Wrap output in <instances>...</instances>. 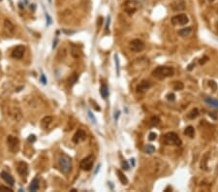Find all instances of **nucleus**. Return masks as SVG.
<instances>
[{"label":"nucleus","instance_id":"46","mask_svg":"<svg viewBox=\"0 0 218 192\" xmlns=\"http://www.w3.org/2000/svg\"><path fill=\"white\" fill-rule=\"evenodd\" d=\"M193 67H195V64H194V63H193V64H190V65L188 66V68H187V69H188L189 71H191V70L193 69Z\"/></svg>","mask_w":218,"mask_h":192},{"label":"nucleus","instance_id":"47","mask_svg":"<svg viewBox=\"0 0 218 192\" xmlns=\"http://www.w3.org/2000/svg\"><path fill=\"white\" fill-rule=\"evenodd\" d=\"M130 163L132 164V166H135V159H134V158H131V159H130Z\"/></svg>","mask_w":218,"mask_h":192},{"label":"nucleus","instance_id":"21","mask_svg":"<svg viewBox=\"0 0 218 192\" xmlns=\"http://www.w3.org/2000/svg\"><path fill=\"white\" fill-rule=\"evenodd\" d=\"M100 94H101V96L104 99H107L108 98V96H109V88L107 87V84H103L101 85V88H100Z\"/></svg>","mask_w":218,"mask_h":192},{"label":"nucleus","instance_id":"3","mask_svg":"<svg viewBox=\"0 0 218 192\" xmlns=\"http://www.w3.org/2000/svg\"><path fill=\"white\" fill-rule=\"evenodd\" d=\"M164 144L168 145H180L182 144L180 138L175 132H168L164 136Z\"/></svg>","mask_w":218,"mask_h":192},{"label":"nucleus","instance_id":"35","mask_svg":"<svg viewBox=\"0 0 218 192\" xmlns=\"http://www.w3.org/2000/svg\"><path fill=\"white\" fill-rule=\"evenodd\" d=\"M156 138H157V134L155 133V132H150L149 135H148V140L149 141H154Z\"/></svg>","mask_w":218,"mask_h":192},{"label":"nucleus","instance_id":"11","mask_svg":"<svg viewBox=\"0 0 218 192\" xmlns=\"http://www.w3.org/2000/svg\"><path fill=\"white\" fill-rule=\"evenodd\" d=\"M24 51H25V48L23 46H18L16 47L12 51V57H14L16 59H21L22 58L23 55H24Z\"/></svg>","mask_w":218,"mask_h":192},{"label":"nucleus","instance_id":"32","mask_svg":"<svg viewBox=\"0 0 218 192\" xmlns=\"http://www.w3.org/2000/svg\"><path fill=\"white\" fill-rule=\"evenodd\" d=\"M87 115H88V116H89V118H90L91 122L94 123V124H96V123H97V120H96V117L93 116V114L91 112V111H89V110L87 111Z\"/></svg>","mask_w":218,"mask_h":192},{"label":"nucleus","instance_id":"29","mask_svg":"<svg viewBox=\"0 0 218 192\" xmlns=\"http://www.w3.org/2000/svg\"><path fill=\"white\" fill-rule=\"evenodd\" d=\"M115 66H116L117 76H119V74H120V62H119V58H118V55L116 54L115 55Z\"/></svg>","mask_w":218,"mask_h":192},{"label":"nucleus","instance_id":"44","mask_svg":"<svg viewBox=\"0 0 218 192\" xmlns=\"http://www.w3.org/2000/svg\"><path fill=\"white\" fill-rule=\"evenodd\" d=\"M57 42H58V38H56L55 40L54 41V44H52V49H54L56 47V45H57Z\"/></svg>","mask_w":218,"mask_h":192},{"label":"nucleus","instance_id":"12","mask_svg":"<svg viewBox=\"0 0 218 192\" xmlns=\"http://www.w3.org/2000/svg\"><path fill=\"white\" fill-rule=\"evenodd\" d=\"M85 137H87L85 132L83 129H79L75 133V135L73 136V142H74L75 144H79V143L84 141L85 140Z\"/></svg>","mask_w":218,"mask_h":192},{"label":"nucleus","instance_id":"18","mask_svg":"<svg viewBox=\"0 0 218 192\" xmlns=\"http://www.w3.org/2000/svg\"><path fill=\"white\" fill-rule=\"evenodd\" d=\"M116 174H117V177H118V180L120 181V182L124 185H127L129 181H128V178H126V176H125L122 172L120 170H116Z\"/></svg>","mask_w":218,"mask_h":192},{"label":"nucleus","instance_id":"51","mask_svg":"<svg viewBox=\"0 0 218 192\" xmlns=\"http://www.w3.org/2000/svg\"><path fill=\"white\" fill-rule=\"evenodd\" d=\"M49 2H50V3H51V2H52V0H49Z\"/></svg>","mask_w":218,"mask_h":192},{"label":"nucleus","instance_id":"5","mask_svg":"<svg viewBox=\"0 0 218 192\" xmlns=\"http://www.w3.org/2000/svg\"><path fill=\"white\" fill-rule=\"evenodd\" d=\"M139 8V3L135 0H127L124 3V11L127 13L129 16H132L133 14L138 11Z\"/></svg>","mask_w":218,"mask_h":192},{"label":"nucleus","instance_id":"24","mask_svg":"<svg viewBox=\"0 0 218 192\" xmlns=\"http://www.w3.org/2000/svg\"><path fill=\"white\" fill-rule=\"evenodd\" d=\"M191 31H192V27H185V28H181L180 30H178V35L181 37H185L188 36Z\"/></svg>","mask_w":218,"mask_h":192},{"label":"nucleus","instance_id":"1","mask_svg":"<svg viewBox=\"0 0 218 192\" xmlns=\"http://www.w3.org/2000/svg\"><path fill=\"white\" fill-rule=\"evenodd\" d=\"M175 74V69L168 66H159L152 71V76L157 78L158 80H164L168 77H171Z\"/></svg>","mask_w":218,"mask_h":192},{"label":"nucleus","instance_id":"9","mask_svg":"<svg viewBox=\"0 0 218 192\" xmlns=\"http://www.w3.org/2000/svg\"><path fill=\"white\" fill-rule=\"evenodd\" d=\"M144 49V44L140 39H134L130 42V50L134 52H140Z\"/></svg>","mask_w":218,"mask_h":192},{"label":"nucleus","instance_id":"4","mask_svg":"<svg viewBox=\"0 0 218 192\" xmlns=\"http://www.w3.org/2000/svg\"><path fill=\"white\" fill-rule=\"evenodd\" d=\"M7 144H8L9 149L13 152V153H17V152L19 150V140L17 137L12 136V135L8 136Z\"/></svg>","mask_w":218,"mask_h":192},{"label":"nucleus","instance_id":"49","mask_svg":"<svg viewBox=\"0 0 218 192\" xmlns=\"http://www.w3.org/2000/svg\"><path fill=\"white\" fill-rule=\"evenodd\" d=\"M71 191H72V192H76V191H77V189H72Z\"/></svg>","mask_w":218,"mask_h":192},{"label":"nucleus","instance_id":"30","mask_svg":"<svg viewBox=\"0 0 218 192\" xmlns=\"http://www.w3.org/2000/svg\"><path fill=\"white\" fill-rule=\"evenodd\" d=\"M150 121H151V125H152V126H156V125H158L160 122V118H159V116H154L151 117Z\"/></svg>","mask_w":218,"mask_h":192},{"label":"nucleus","instance_id":"31","mask_svg":"<svg viewBox=\"0 0 218 192\" xmlns=\"http://www.w3.org/2000/svg\"><path fill=\"white\" fill-rule=\"evenodd\" d=\"M184 88V84L181 82H176L174 84V89L175 90H182Z\"/></svg>","mask_w":218,"mask_h":192},{"label":"nucleus","instance_id":"39","mask_svg":"<svg viewBox=\"0 0 218 192\" xmlns=\"http://www.w3.org/2000/svg\"><path fill=\"white\" fill-rule=\"evenodd\" d=\"M110 22H111V17L108 16L107 18V23H106V31H109V26H110Z\"/></svg>","mask_w":218,"mask_h":192},{"label":"nucleus","instance_id":"28","mask_svg":"<svg viewBox=\"0 0 218 192\" xmlns=\"http://www.w3.org/2000/svg\"><path fill=\"white\" fill-rule=\"evenodd\" d=\"M208 156H209V152H207L206 154L204 155V157H203V159H202V161H201V169H204V170H207L206 168H208L207 167V163H208Z\"/></svg>","mask_w":218,"mask_h":192},{"label":"nucleus","instance_id":"23","mask_svg":"<svg viewBox=\"0 0 218 192\" xmlns=\"http://www.w3.org/2000/svg\"><path fill=\"white\" fill-rule=\"evenodd\" d=\"M184 135H186L189 138H194L195 136V129L193 126H187L184 130Z\"/></svg>","mask_w":218,"mask_h":192},{"label":"nucleus","instance_id":"20","mask_svg":"<svg viewBox=\"0 0 218 192\" xmlns=\"http://www.w3.org/2000/svg\"><path fill=\"white\" fill-rule=\"evenodd\" d=\"M71 47H72V50H71V55H72V56L75 57V58L80 57V56H81V54H82V51L78 49V46H76V45H74V44H72Z\"/></svg>","mask_w":218,"mask_h":192},{"label":"nucleus","instance_id":"8","mask_svg":"<svg viewBox=\"0 0 218 192\" xmlns=\"http://www.w3.org/2000/svg\"><path fill=\"white\" fill-rule=\"evenodd\" d=\"M8 115L11 117V120H13L14 121H19L22 120V112L18 107H11L8 110Z\"/></svg>","mask_w":218,"mask_h":192},{"label":"nucleus","instance_id":"27","mask_svg":"<svg viewBox=\"0 0 218 192\" xmlns=\"http://www.w3.org/2000/svg\"><path fill=\"white\" fill-rule=\"evenodd\" d=\"M199 114H200L199 110H198L197 108H194V109L187 115V116H188V118H190V120H194V118H196L198 116H199Z\"/></svg>","mask_w":218,"mask_h":192},{"label":"nucleus","instance_id":"42","mask_svg":"<svg viewBox=\"0 0 218 192\" xmlns=\"http://www.w3.org/2000/svg\"><path fill=\"white\" fill-rule=\"evenodd\" d=\"M1 190H6V191H13L11 188H9L8 186H2V185H0V191Z\"/></svg>","mask_w":218,"mask_h":192},{"label":"nucleus","instance_id":"34","mask_svg":"<svg viewBox=\"0 0 218 192\" xmlns=\"http://www.w3.org/2000/svg\"><path fill=\"white\" fill-rule=\"evenodd\" d=\"M121 166H122V169L125 170V171L129 170V168H130L129 164H128V162H127L126 160H123V161L121 162Z\"/></svg>","mask_w":218,"mask_h":192},{"label":"nucleus","instance_id":"38","mask_svg":"<svg viewBox=\"0 0 218 192\" xmlns=\"http://www.w3.org/2000/svg\"><path fill=\"white\" fill-rule=\"evenodd\" d=\"M36 141V136L35 135H30L28 137V142L29 143H34Z\"/></svg>","mask_w":218,"mask_h":192},{"label":"nucleus","instance_id":"6","mask_svg":"<svg viewBox=\"0 0 218 192\" xmlns=\"http://www.w3.org/2000/svg\"><path fill=\"white\" fill-rule=\"evenodd\" d=\"M93 163H94V156L88 155L81 161L80 167L83 171H90L92 169V167H93Z\"/></svg>","mask_w":218,"mask_h":192},{"label":"nucleus","instance_id":"33","mask_svg":"<svg viewBox=\"0 0 218 192\" xmlns=\"http://www.w3.org/2000/svg\"><path fill=\"white\" fill-rule=\"evenodd\" d=\"M166 98H167V100L168 101H175L176 100V95L174 94V93H168L167 95H166Z\"/></svg>","mask_w":218,"mask_h":192},{"label":"nucleus","instance_id":"48","mask_svg":"<svg viewBox=\"0 0 218 192\" xmlns=\"http://www.w3.org/2000/svg\"><path fill=\"white\" fill-rule=\"evenodd\" d=\"M64 33H67V34H73V33H75V31H67V30H63Z\"/></svg>","mask_w":218,"mask_h":192},{"label":"nucleus","instance_id":"13","mask_svg":"<svg viewBox=\"0 0 218 192\" xmlns=\"http://www.w3.org/2000/svg\"><path fill=\"white\" fill-rule=\"evenodd\" d=\"M17 171L18 173L21 175V176H26L28 173V165L26 164L25 162L22 161L18 164V167H17Z\"/></svg>","mask_w":218,"mask_h":192},{"label":"nucleus","instance_id":"50","mask_svg":"<svg viewBox=\"0 0 218 192\" xmlns=\"http://www.w3.org/2000/svg\"><path fill=\"white\" fill-rule=\"evenodd\" d=\"M208 1H209V2H212V1H214V0H208Z\"/></svg>","mask_w":218,"mask_h":192},{"label":"nucleus","instance_id":"17","mask_svg":"<svg viewBox=\"0 0 218 192\" xmlns=\"http://www.w3.org/2000/svg\"><path fill=\"white\" fill-rule=\"evenodd\" d=\"M151 87V84L148 81H143L140 84L138 85L137 91L138 92H144L145 90H147Z\"/></svg>","mask_w":218,"mask_h":192},{"label":"nucleus","instance_id":"7","mask_svg":"<svg viewBox=\"0 0 218 192\" xmlns=\"http://www.w3.org/2000/svg\"><path fill=\"white\" fill-rule=\"evenodd\" d=\"M189 19L185 14H178L172 18V23L174 25H184L188 23Z\"/></svg>","mask_w":218,"mask_h":192},{"label":"nucleus","instance_id":"37","mask_svg":"<svg viewBox=\"0 0 218 192\" xmlns=\"http://www.w3.org/2000/svg\"><path fill=\"white\" fill-rule=\"evenodd\" d=\"M40 81H41V83H42L43 84H45V85L48 84V80H47V78L45 77L44 74L41 75V77H40Z\"/></svg>","mask_w":218,"mask_h":192},{"label":"nucleus","instance_id":"10","mask_svg":"<svg viewBox=\"0 0 218 192\" xmlns=\"http://www.w3.org/2000/svg\"><path fill=\"white\" fill-rule=\"evenodd\" d=\"M15 25L12 23L11 21L9 19H5L4 21V31L8 36H12L15 33Z\"/></svg>","mask_w":218,"mask_h":192},{"label":"nucleus","instance_id":"25","mask_svg":"<svg viewBox=\"0 0 218 192\" xmlns=\"http://www.w3.org/2000/svg\"><path fill=\"white\" fill-rule=\"evenodd\" d=\"M143 151L145 152V153H147V154H152L153 152L155 151V147H154V145H147L143 148Z\"/></svg>","mask_w":218,"mask_h":192},{"label":"nucleus","instance_id":"14","mask_svg":"<svg viewBox=\"0 0 218 192\" xmlns=\"http://www.w3.org/2000/svg\"><path fill=\"white\" fill-rule=\"evenodd\" d=\"M171 7L174 11H182L185 9L186 4H185V1H183V0H177V1L174 2L171 5Z\"/></svg>","mask_w":218,"mask_h":192},{"label":"nucleus","instance_id":"2","mask_svg":"<svg viewBox=\"0 0 218 192\" xmlns=\"http://www.w3.org/2000/svg\"><path fill=\"white\" fill-rule=\"evenodd\" d=\"M58 165L63 174H69L72 170V162L67 155H61L58 158Z\"/></svg>","mask_w":218,"mask_h":192},{"label":"nucleus","instance_id":"26","mask_svg":"<svg viewBox=\"0 0 218 192\" xmlns=\"http://www.w3.org/2000/svg\"><path fill=\"white\" fill-rule=\"evenodd\" d=\"M78 79H79V75L77 74V73H74V74H73V75L69 78V80H68L70 87H73V85H74V84L78 82Z\"/></svg>","mask_w":218,"mask_h":192},{"label":"nucleus","instance_id":"22","mask_svg":"<svg viewBox=\"0 0 218 192\" xmlns=\"http://www.w3.org/2000/svg\"><path fill=\"white\" fill-rule=\"evenodd\" d=\"M39 188V180L37 178H33V181L31 182V184L29 185L28 190L29 191H37Z\"/></svg>","mask_w":218,"mask_h":192},{"label":"nucleus","instance_id":"16","mask_svg":"<svg viewBox=\"0 0 218 192\" xmlns=\"http://www.w3.org/2000/svg\"><path fill=\"white\" fill-rule=\"evenodd\" d=\"M52 121H54V117L50 116H45L44 118H42V121H41V127L43 129H47L49 126H50V124L52 122Z\"/></svg>","mask_w":218,"mask_h":192},{"label":"nucleus","instance_id":"19","mask_svg":"<svg viewBox=\"0 0 218 192\" xmlns=\"http://www.w3.org/2000/svg\"><path fill=\"white\" fill-rule=\"evenodd\" d=\"M204 102H206L208 105L211 106L215 109H218V100L214 98H211V97H206L204 98Z\"/></svg>","mask_w":218,"mask_h":192},{"label":"nucleus","instance_id":"40","mask_svg":"<svg viewBox=\"0 0 218 192\" xmlns=\"http://www.w3.org/2000/svg\"><path fill=\"white\" fill-rule=\"evenodd\" d=\"M208 56H204V57L201 59V60H200V64H201V65H204V63L208 62Z\"/></svg>","mask_w":218,"mask_h":192},{"label":"nucleus","instance_id":"15","mask_svg":"<svg viewBox=\"0 0 218 192\" xmlns=\"http://www.w3.org/2000/svg\"><path fill=\"white\" fill-rule=\"evenodd\" d=\"M1 178H3V180L7 182L10 186H13V185L15 184V180H14V178H13L9 173H7V172H5V171H2L1 172Z\"/></svg>","mask_w":218,"mask_h":192},{"label":"nucleus","instance_id":"45","mask_svg":"<svg viewBox=\"0 0 218 192\" xmlns=\"http://www.w3.org/2000/svg\"><path fill=\"white\" fill-rule=\"evenodd\" d=\"M100 167H101V164H98L97 167H96V169H95V171H94V174H95V175L98 173V171H99V169H100Z\"/></svg>","mask_w":218,"mask_h":192},{"label":"nucleus","instance_id":"36","mask_svg":"<svg viewBox=\"0 0 218 192\" xmlns=\"http://www.w3.org/2000/svg\"><path fill=\"white\" fill-rule=\"evenodd\" d=\"M45 16H46V18H47V25H50L51 22H52V19L50 18V16L49 15V13L48 12H45Z\"/></svg>","mask_w":218,"mask_h":192},{"label":"nucleus","instance_id":"43","mask_svg":"<svg viewBox=\"0 0 218 192\" xmlns=\"http://www.w3.org/2000/svg\"><path fill=\"white\" fill-rule=\"evenodd\" d=\"M119 115H120V112L117 111V112H115V121L118 120V116H119Z\"/></svg>","mask_w":218,"mask_h":192},{"label":"nucleus","instance_id":"41","mask_svg":"<svg viewBox=\"0 0 218 192\" xmlns=\"http://www.w3.org/2000/svg\"><path fill=\"white\" fill-rule=\"evenodd\" d=\"M208 84L210 85V87H211V88H213V90L217 88V85H216V84H215V83H214L213 81H209V82H208Z\"/></svg>","mask_w":218,"mask_h":192}]
</instances>
